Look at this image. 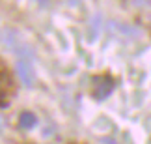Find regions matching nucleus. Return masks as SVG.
I'll use <instances>...</instances> for the list:
<instances>
[{"label": "nucleus", "instance_id": "obj_5", "mask_svg": "<svg viewBox=\"0 0 151 144\" xmlns=\"http://www.w3.org/2000/svg\"><path fill=\"white\" fill-rule=\"evenodd\" d=\"M131 2L136 6H146V4H149V0H131Z\"/></svg>", "mask_w": 151, "mask_h": 144}, {"label": "nucleus", "instance_id": "obj_1", "mask_svg": "<svg viewBox=\"0 0 151 144\" xmlns=\"http://www.w3.org/2000/svg\"><path fill=\"white\" fill-rule=\"evenodd\" d=\"M114 90V80L108 77V75H99V77L93 79V97L95 99H106V97L112 94Z\"/></svg>", "mask_w": 151, "mask_h": 144}, {"label": "nucleus", "instance_id": "obj_4", "mask_svg": "<svg viewBox=\"0 0 151 144\" xmlns=\"http://www.w3.org/2000/svg\"><path fill=\"white\" fill-rule=\"evenodd\" d=\"M36 124H37V118H36V114H32V112H22L19 116V125L22 129H32Z\"/></svg>", "mask_w": 151, "mask_h": 144}, {"label": "nucleus", "instance_id": "obj_3", "mask_svg": "<svg viewBox=\"0 0 151 144\" xmlns=\"http://www.w3.org/2000/svg\"><path fill=\"white\" fill-rule=\"evenodd\" d=\"M13 94V82H11V77L9 73L0 67V107L8 105V99L9 96Z\"/></svg>", "mask_w": 151, "mask_h": 144}, {"label": "nucleus", "instance_id": "obj_2", "mask_svg": "<svg viewBox=\"0 0 151 144\" xmlns=\"http://www.w3.org/2000/svg\"><path fill=\"white\" fill-rule=\"evenodd\" d=\"M17 75H19V79H21V82L24 84V86H34V82H36V73H34V67L30 62H26V60H17Z\"/></svg>", "mask_w": 151, "mask_h": 144}, {"label": "nucleus", "instance_id": "obj_7", "mask_svg": "<svg viewBox=\"0 0 151 144\" xmlns=\"http://www.w3.org/2000/svg\"><path fill=\"white\" fill-rule=\"evenodd\" d=\"M67 2H69V4H71V6H77V4L80 2V0H67Z\"/></svg>", "mask_w": 151, "mask_h": 144}, {"label": "nucleus", "instance_id": "obj_6", "mask_svg": "<svg viewBox=\"0 0 151 144\" xmlns=\"http://www.w3.org/2000/svg\"><path fill=\"white\" fill-rule=\"evenodd\" d=\"M101 142H103V144H118V142H116L114 139H106V137H104V139H103Z\"/></svg>", "mask_w": 151, "mask_h": 144}]
</instances>
